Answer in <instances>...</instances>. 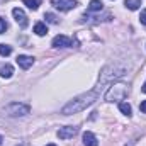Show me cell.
<instances>
[{
  "label": "cell",
  "mask_w": 146,
  "mask_h": 146,
  "mask_svg": "<svg viewBox=\"0 0 146 146\" xmlns=\"http://www.w3.org/2000/svg\"><path fill=\"white\" fill-rule=\"evenodd\" d=\"M139 21H141V24L146 26V9L145 10H141V15H139Z\"/></svg>",
  "instance_id": "cell-20"
},
{
  "label": "cell",
  "mask_w": 146,
  "mask_h": 146,
  "mask_svg": "<svg viewBox=\"0 0 146 146\" xmlns=\"http://www.w3.org/2000/svg\"><path fill=\"white\" fill-rule=\"evenodd\" d=\"M76 133H78V127L76 126H65V127H60L58 138L60 139H70L73 136H76Z\"/></svg>",
  "instance_id": "cell-6"
},
{
  "label": "cell",
  "mask_w": 146,
  "mask_h": 146,
  "mask_svg": "<svg viewBox=\"0 0 146 146\" xmlns=\"http://www.w3.org/2000/svg\"><path fill=\"white\" fill-rule=\"evenodd\" d=\"M14 75V66L12 65H3L0 66V76L2 78H10Z\"/></svg>",
  "instance_id": "cell-11"
},
{
  "label": "cell",
  "mask_w": 146,
  "mask_h": 146,
  "mask_svg": "<svg viewBox=\"0 0 146 146\" xmlns=\"http://www.w3.org/2000/svg\"><path fill=\"white\" fill-rule=\"evenodd\" d=\"M15 61H17V65H19L22 70H27V68H31V66H33L34 58H33V56H26V54H19Z\"/></svg>",
  "instance_id": "cell-9"
},
{
  "label": "cell",
  "mask_w": 146,
  "mask_h": 146,
  "mask_svg": "<svg viewBox=\"0 0 146 146\" xmlns=\"http://www.w3.org/2000/svg\"><path fill=\"white\" fill-rule=\"evenodd\" d=\"M104 9V3L100 0H90L88 3V12H100Z\"/></svg>",
  "instance_id": "cell-12"
},
{
  "label": "cell",
  "mask_w": 146,
  "mask_h": 146,
  "mask_svg": "<svg viewBox=\"0 0 146 146\" xmlns=\"http://www.w3.org/2000/svg\"><path fill=\"white\" fill-rule=\"evenodd\" d=\"M12 15H14L15 22H17L21 27H27V15H26V12H24L22 9L15 7V9L12 10Z\"/></svg>",
  "instance_id": "cell-7"
},
{
  "label": "cell",
  "mask_w": 146,
  "mask_h": 146,
  "mask_svg": "<svg viewBox=\"0 0 146 146\" xmlns=\"http://www.w3.org/2000/svg\"><path fill=\"white\" fill-rule=\"evenodd\" d=\"M46 146H56V145H53V143H49V145H46Z\"/></svg>",
  "instance_id": "cell-24"
},
{
  "label": "cell",
  "mask_w": 146,
  "mask_h": 146,
  "mask_svg": "<svg viewBox=\"0 0 146 146\" xmlns=\"http://www.w3.org/2000/svg\"><path fill=\"white\" fill-rule=\"evenodd\" d=\"M10 53H12V48L9 44H0V54L2 56H9Z\"/></svg>",
  "instance_id": "cell-18"
},
{
  "label": "cell",
  "mask_w": 146,
  "mask_h": 146,
  "mask_svg": "<svg viewBox=\"0 0 146 146\" xmlns=\"http://www.w3.org/2000/svg\"><path fill=\"white\" fill-rule=\"evenodd\" d=\"M99 94H100V90L94 88V90H90V92H87V94H82V95L75 97L73 100H70V102L61 109V114L70 115V114H76V112L85 110L87 107H90V106L99 99Z\"/></svg>",
  "instance_id": "cell-1"
},
{
  "label": "cell",
  "mask_w": 146,
  "mask_h": 146,
  "mask_svg": "<svg viewBox=\"0 0 146 146\" xmlns=\"http://www.w3.org/2000/svg\"><path fill=\"white\" fill-rule=\"evenodd\" d=\"M124 75H126V68H124V66H119V65H109V66H106V68L100 72V78H99L97 90H102L106 85L114 83L115 80L122 78Z\"/></svg>",
  "instance_id": "cell-2"
},
{
  "label": "cell",
  "mask_w": 146,
  "mask_h": 146,
  "mask_svg": "<svg viewBox=\"0 0 146 146\" xmlns=\"http://www.w3.org/2000/svg\"><path fill=\"white\" fill-rule=\"evenodd\" d=\"M127 85L126 83H121V82H115V83H110L109 90L106 92V100L107 102H121L127 97Z\"/></svg>",
  "instance_id": "cell-3"
},
{
  "label": "cell",
  "mask_w": 146,
  "mask_h": 146,
  "mask_svg": "<svg viewBox=\"0 0 146 146\" xmlns=\"http://www.w3.org/2000/svg\"><path fill=\"white\" fill-rule=\"evenodd\" d=\"M124 5L129 10H138L141 7V0H124Z\"/></svg>",
  "instance_id": "cell-13"
},
{
  "label": "cell",
  "mask_w": 146,
  "mask_h": 146,
  "mask_svg": "<svg viewBox=\"0 0 146 146\" xmlns=\"http://www.w3.org/2000/svg\"><path fill=\"white\" fill-rule=\"evenodd\" d=\"M19 146H24V145H19Z\"/></svg>",
  "instance_id": "cell-25"
},
{
  "label": "cell",
  "mask_w": 146,
  "mask_h": 146,
  "mask_svg": "<svg viewBox=\"0 0 146 146\" xmlns=\"http://www.w3.org/2000/svg\"><path fill=\"white\" fill-rule=\"evenodd\" d=\"M34 33H36L37 36H44V34L48 33L46 24H44V22H36V26H34Z\"/></svg>",
  "instance_id": "cell-14"
},
{
  "label": "cell",
  "mask_w": 146,
  "mask_h": 146,
  "mask_svg": "<svg viewBox=\"0 0 146 146\" xmlns=\"http://www.w3.org/2000/svg\"><path fill=\"white\" fill-rule=\"evenodd\" d=\"M53 46H54V48H72V46H73V41L68 36L58 34V36L53 39Z\"/></svg>",
  "instance_id": "cell-8"
},
{
  "label": "cell",
  "mask_w": 146,
  "mask_h": 146,
  "mask_svg": "<svg viewBox=\"0 0 146 146\" xmlns=\"http://www.w3.org/2000/svg\"><path fill=\"white\" fill-rule=\"evenodd\" d=\"M51 3L56 7V9H60V10H72L75 9L76 5H78V2L76 0H51Z\"/></svg>",
  "instance_id": "cell-5"
},
{
  "label": "cell",
  "mask_w": 146,
  "mask_h": 146,
  "mask_svg": "<svg viewBox=\"0 0 146 146\" xmlns=\"http://www.w3.org/2000/svg\"><path fill=\"white\" fill-rule=\"evenodd\" d=\"M26 5H27V9H31V10H37L39 9V5H41V0H22Z\"/></svg>",
  "instance_id": "cell-15"
},
{
  "label": "cell",
  "mask_w": 146,
  "mask_h": 146,
  "mask_svg": "<svg viewBox=\"0 0 146 146\" xmlns=\"http://www.w3.org/2000/svg\"><path fill=\"white\" fill-rule=\"evenodd\" d=\"M119 109H121V112H122L124 115H131V114H133V109H131V106H129L127 102H121V104H119Z\"/></svg>",
  "instance_id": "cell-16"
},
{
  "label": "cell",
  "mask_w": 146,
  "mask_h": 146,
  "mask_svg": "<svg viewBox=\"0 0 146 146\" xmlns=\"http://www.w3.org/2000/svg\"><path fill=\"white\" fill-rule=\"evenodd\" d=\"M3 112L10 117H22V115H27L31 112V107L27 104H22V102H10L9 106H5Z\"/></svg>",
  "instance_id": "cell-4"
},
{
  "label": "cell",
  "mask_w": 146,
  "mask_h": 146,
  "mask_svg": "<svg viewBox=\"0 0 146 146\" xmlns=\"http://www.w3.org/2000/svg\"><path fill=\"white\" fill-rule=\"evenodd\" d=\"M7 27H9V26H7L5 19H2V17H0V34H3V33L7 31Z\"/></svg>",
  "instance_id": "cell-19"
},
{
  "label": "cell",
  "mask_w": 146,
  "mask_h": 146,
  "mask_svg": "<svg viewBox=\"0 0 146 146\" xmlns=\"http://www.w3.org/2000/svg\"><path fill=\"white\" fill-rule=\"evenodd\" d=\"M83 145L85 146H99V141H97V138H95L94 133L85 131L83 133Z\"/></svg>",
  "instance_id": "cell-10"
},
{
  "label": "cell",
  "mask_w": 146,
  "mask_h": 146,
  "mask_svg": "<svg viewBox=\"0 0 146 146\" xmlns=\"http://www.w3.org/2000/svg\"><path fill=\"white\" fill-rule=\"evenodd\" d=\"M141 90H143V92L146 94V82H145V85H143V88H141Z\"/></svg>",
  "instance_id": "cell-22"
},
{
  "label": "cell",
  "mask_w": 146,
  "mask_h": 146,
  "mask_svg": "<svg viewBox=\"0 0 146 146\" xmlns=\"http://www.w3.org/2000/svg\"><path fill=\"white\" fill-rule=\"evenodd\" d=\"M139 110H141V112H145V114H146V100H143V102L139 104Z\"/></svg>",
  "instance_id": "cell-21"
},
{
  "label": "cell",
  "mask_w": 146,
  "mask_h": 146,
  "mask_svg": "<svg viewBox=\"0 0 146 146\" xmlns=\"http://www.w3.org/2000/svg\"><path fill=\"white\" fill-rule=\"evenodd\" d=\"M2 141H3V138H2V136H0V146H2Z\"/></svg>",
  "instance_id": "cell-23"
},
{
  "label": "cell",
  "mask_w": 146,
  "mask_h": 146,
  "mask_svg": "<svg viewBox=\"0 0 146 146\" xmlns=\"http://www.w3.org/2000/svg\"><path fill=\"white\" fill-rule=\"evenodd\" d=\"M44 19H46L49 24H58V17H56L54 14H51V12H46V14H44Z\"/></svg>",
  "instance_id": "cell-17"
}]
</instances>
